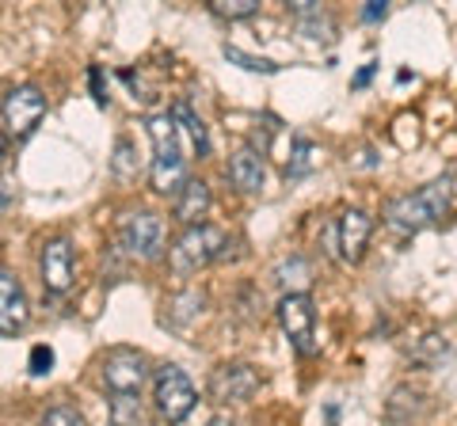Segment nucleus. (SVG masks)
Instances as JSON below:
<instances>
[{"label":"nucleus","instance_id":"nucleus-30","mask_svg":"<svg viewBox=\"0 0 457 426\" xmlns=\"http://www.w3.org/2000/svg\"><path fill=\"white\" fill-rule=\"evenodd\" d=\"M378 73V65H362L359 69V73H354V80H351V88H366V84H370V77H374Z\"/></svg>","mask_w":457,"mask_h":426},{"label":"nucleus","instance_id":"nucleus-24","mask_svg":"<svg viewBox=\"0 0 457 426\" xmlns=\"http://www.w3.org/2000/svg\"><path fill=\"white\" fill-rule=\"evenodd\" d=\"M442 358H446V343L438 335H423L420 350H411V362H420V365H435Z\"/></svg>","mask_w":457,"mask_h":426},{"label":"nucleus","instance_id":"nucleus-13","mask_svg":"<svg viewBox=\"0 0 457 426\" xmlns=\"http://www.w3.org/2000/svg\"><path fill=\"white\" fill-rule=\"evenodd\" d=\"M427 415V392L423 389H411V385H396L385 400V419L393 426H408Z\"/></svg>","mask_w":457,"mask_h":426},{"label":"nucleus","instance_id":"nucleus-22","mask_svg":"<svg viewBox=\"0 0 457 426\" xmlns=\"http://www.w3.org/2000/svg\"><path fill=\"white\" fill-rule=\"evenodd\" d=\"M210 12L221 20H248L260 12V0H210Z\"/></svg>","mask_w":457,"mask_h":426},{"label":"nucleus","instance_id":"nucleus-1","mask_svg":"<svg viewBox=\"0 0 457 426\" xmlns=\"http://www.w3.org/2000/svg\"><path fill=\"white\" fill-rule=\"evenodd\" d=\"M450 198H453V179L442 176V179L427 183V187H420V191L393 198V202L385 206V221H389V229H396V233H420V229H427V225L446 217Z\"/></svg>","mask_w":457,"mask_h":426},{"label":"nucleus","instance_id":"nucleus-15","mask_svg":"<svg viewBox=\"0 0 457 426\" xmlns=\"http://www.w3.org/2000/svg\"><path fill=\"white\" fill-rule=\"evenodd\" d=\"M145 130L153 141V160H179L183 156L179 130H176V122H171V115H149ZM183 160H187V156H183Z\"/></svg>","mask_w":457,"mask_h":426},{"label":"nucleus","instance_id":"nucleus-8","mask_svg":"<svg viewBox=\"0 0 457 426\" xmlns=\"http://www.w3.org/2000/svg\"><path fill=\"white\" fill-rule=\"evenodd\" d=\"M0 111H4L8 130L16 134V137H27V134H35V126L42 119H46V95H42L35 84H20V88H12L4 95Z\"/></svg>","mask_w":457,"mask_h":426},{"label":"nucleus","instance_id":"nucleus-26","mask_svg":"<svg viewBox=\"0 0 457 426\" xmlns=\"http://www.w3.org/2000/svg\"><path fill=\"white\" fill-rule=\"evenodd\" d=\"M38 426H84V419L77 415L73 407H65V404H62V407H50L46 415H42Z\"/></svg>","mask_w":457,"mask_h":426},{"label":"nucleus","instance_id":"nucleus-9","mask_svg":"<svg viewBox=\"0 0 457 426\" xmlns=\"http://www.w3.org/2000/svg\"><path fill=\"white\" fill-rule=\"evenodd\" d=\"M38 271H42L46 293H65L73 286V244H69V236H54L42 244Z\"/></svg>","mask_w":457,"mask_h":426},{"label":"nucleus","instance_id":"nucleus-21","mask_svg":"<svg viewBox=\"0 0 457 426\" xmlns=\"http://www.w3.org/2000/svg\"><path fill=\"white\" fill-rule=\"evenodd\" d=\"M278 282L286 286V293H305V286H309V263L305 259H286V263H278Z\"/></svg>","mask_w":457,"mask_h":426},{"label":"nucleus","instance_id":"nucleus-17","mask_svg":"<svg viewBox=\"0 0 457 426\" xmlns=\"http://www.w3.org/2000/svg\"><path fill=\"white\" fill-rule=\"evenodd\" d=\"M168 115H171V122H176V130H183V134L191 137V145H195L198 152H203V156L210 152V134H206V122L195 115L191 103H176V107L168 111Z\"/></svg>","mask_w":457,"mask_h":426},{"label":"nucleus","instance_id":"nucleus-20","mask_svg":"<svg viewBox=\"0 0 457 426\" xmlns=\"http://www.w3.org/2000/svg\"><path fill=\"white\" fill-rule=\"evenodd\" d=\"M111 172L119 176V179H137V152H134V141H130V137H119V141H114Z\"/></svg>","mask_w":457,"mask_h":426},{"label":"nucleus","instance_id":"nucleus-16","mask_svg":"<svg viewBox=\"0 0 457 426\" xmlns=\"http://www.w3.org/2000/svg\"><path fill=\"white\" fill-rule=\"evenodd\" d=\"M107 411H111V426H149V411L141 404V392H114Z\"/></svg>","mask_w":457,"mask_h":426},{"label":"nucleus","instance_id":"nucleus-2","mask_svg":"<svg viewBox=\"0 0 457 426\" xmlns=\"http://www.w3.org/2000/svg\"><path fill=\"white\" fill-rule=\"evenodd\" d=\"M225 248H228V236L203 221V225H191V229L179 233V240L168 248V263L176 274H195V271H203L206 263L225 259Z\"/></svg>","mask_w":457,"mask_h":426},{"label":"nucleus","instance_id":"nucleus-12","mask_svg":"<svg viewBox=\"0 0 457 426\" xmlns=\"http://www.w3.org/2000/svg\"><path fill=\"white\" fill-rule=\"evenodd\" d=\"M210 187L203 179H187L183 187L171 194V213H176V221H183L191 229V225H203V217L210 213Z\"/></svg>","mask_w":457,"mask_h":426},{"label":"nucleus","instance_id":"nucleus-19","mask_svg":"<svg viewBox=\"0 0 457 426\" xmlns=\"http://www.w3.org/2000/svg\"><path fill=\"white\" fill-rule=\"evenodd\" d=\"M203 301H206V297L198 293V290L176 293V297H171V301L164 305V308H168V324H171V328H187V324L198 316V312H203Z\"/></svg>","mask_w":457,"mask_h":426},{"label":"nucleus","instance_id":"nucleus-14","mask_svg":"<svg viewBox=\"0 0 457 426\" xmlns=\"http://www.w3.org/2000/svg\"><path fill=\"white\" fill-rule=\"evenodd\" d=\"M228 179H233L240 191H248V194L263 191L267 187V164H263V156L255 152V149L233 152V156H228Z\"/></svg>","mask_w":457,"mask_h":426},{"label":"nucleus","instance_id":"nucleus-11","mask_svg":"<svg viewBox=\"0 0 457 426\" xmlns=\"http://www.w3.org/2000/svg\"><path fill=\"white\" fill-rule=\"evenodd\" d=\"M31 320V305H27L23 286L12 274L0 271V335H16Z\"/></svg>","mask_w":457,"mask_h":426},{"label":"nucleus","instance_id":"nucleus-10","mask_svg":"<svg viewBox=\"0 0 457 426\" xmlns=\"http://www.w3.org/2000/svg\"><path fill=\"white\" fill-rule=\"evenodd\" d=\"M370 233H374V217H370L366 209H347V213H343L339 229H336L343 263H359L362 259V251L370 244Z\"/></svg>","mask_w":457,"mask_h":426},{"label":"nucleus","instance_id":"nucleus-25","mask_svg":"<svg viewBox=\"0 0 457 426\" xmlns=\"http://www.w3.org/2000/svg\"><path fill=\"white\" fill-rule=\"evenodd\" d=\"M27 369H31L35 377H46L50 369H54V350L46 347V343H38V347H31V358H27Z\"/></svg>","mask_w":457,"mask_h":426},{"label":"nucleus","instance_id":"nucleus-3","mask_svg":"<svg viewBox=\"0 0 457 426\" xmlns=\"http://www.w3.org/2000/svg\"><path fill=\"white\" fill-rule=\"evenodd\" d=\"M119 248L130 255V259L141 263H156L168 248V233H164V221L149 209H137V213H122L119 221Z\"/></svg>","mask_w":457,"mask_h":426},{"label":"nucleus","instance_id":"nucleus-28","mask_svg":"<svg viewBox=\"0 0 457 426\" xmlns=\"http://www.w3.org/2000/svg\"><path fill=\"white\" fill-rule=\"evenodd\" d=\"M12 202H16V187H12V179L0 176V217L12 209Z\"/></svg>","mask_w":457,"mask_h":426},{"label":"nucleus","instance_id":"nucleus-6","mask_svg":"<svg viewBox=\"0 0 457 426\" xmlns=\"http://www.w3.org/2000/svg\"><path fill=\"white\" fill-rule=\"evenodd\" d=\"M260 385H263V377L248 362H225L210 373V396L218 404H248L260 392Z\"/></svg>","mask_w":457,"mask_h":426},{"label":"nucleus","instance_id":"nucleus-4","mask_svg":"<svg viewBox=\"0 0 457 426\" xmlns=\"http://www.w3.org/2000/svg\"><path fill=\"white\" fill-rule=\"evenodd\" d=\"M153 400H156V411H161L168 422H183L195 411L198 392L179 365H161L153 373Z\"/></svg>","mask_w":457,"mask_h":426},{"label":"nucleus","instance_id":"nucleus-31","mask_svg":"<svg viewBox=\"0 0 457 426\" xmlns=\"http://www.w3.org/2000/svg\"><path fill=\"white\" fill-rule=\"evenodd\" d=\"M210 426H237V419H233V415H225V411H218V415L210 419Z\"/></svg>","mask_w":457,"mask_h":426},{"label":"nucleus","instance_id":"nucleus-7","mask_svg":"<svg viewBox=\"0 0 457 426\" xmlns=\"http://www.w3.org/2000/svg\"><path fill=\"white\" fill-rule=\"evenodd\" d=\"M145 381H149V362L141 350L114 347L104 354V385L111 392H141Z\"/></svg>","mask_w":457,"mask_h":426},{"label":"nucleus","instance_id":"nucleus-23","mask_svg":"<svg viewBox=\"0 0 457 426\" xmlns=\"http://www.w3.org/2000/svg\"><path fill=\"white\" fill-rule=\"evenodd\" d=\"M225 58L228 61H237L240 69H248V73H278V61H270V58H252V53H245V50H240V46H225Z\"/></svg>","mask_w":457,"mask_h":426},{"label":"nucleus","instance_id":"nucleus-5","mask_svg":"<svg viewBox=\"0 0 457 426\" xmlns=\"http://www.w3.org/2000/svg\"><path fill=\"white\" fill-rule=\"evenodd\" d=\"M278 324L297 354L312 358L317 354V308L309 293H286L278 301Z\"/></svg>","mask_w":457,"mask_h":426},{"label":"nucleus","instance_id":"nucleus-29","mask_svg":"<svg viewBox=\"0 0 457 426\" xmlns=\"http://www.w3.org/2000/svg\"><path fill=\"white\" fill-rule=\"evenodd\" d=\"M92 95H96V103H99V107H107V92H104V73H99V69H92Z\"/></svg>","mask_w":457,"mask_h":426},{"label":"nucleus","instance_id":"nucleus-27","mask_svg":"<svg viewBox=\"0 0 457 426\" xmlns=\"http://www.w3.org/2000/svg\"><path fill=\"white\" fill-rule=\"evenodd\" d=\"M385 16H389V4H385V0H366V8H362V20L366 23H378Z\"/></svg>","mask_w":457,"mask_h":426},{"label":"nucleus","instance_id":"nucleus-32","mask_svg":"<svg viewBox=\"0 0 457 426\" xmlns=\"http://www.w3.org/2000/svg\"><path fill=\"white\" fill-rule=\"evenodd\" d=\"M4 156H8V141H4V134H0V164H4Z\"/></svg>","mask_w":457,"mask_h":426},{"label":"nucleus","instance_id":"nucleus-18","mask_svg":"<svg viewBox=\"0 0 457 426\" xmlns=\"http://www.w3.org/2000/svg\"><path fill=\"white\" fill-rule=\"evenodd\" d=\"M317 164H320V149L312 145L309 137H294V141H290V160H286V176H290V179H302V176H309Z\"/></svg>","mask_w":457,"mask_h":426}]
</instances>
